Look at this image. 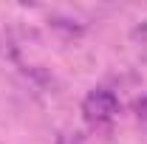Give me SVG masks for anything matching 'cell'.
<instances>
[{"label":"cell","instance_id":"1","mask_svg":"<svg viewBox=\"0 0 147 144\" xmlns=\"http://www.w3.org/2000/svg\"><path fill=\"white\" fill-rule=\"evenodd\" d=\"M116 108H119L116 96L108 88H93L88 93V99H85V116L91 122H108V119H113Z\"/></svg>","mask_w":147,"mask_h":144}]
</instances>
